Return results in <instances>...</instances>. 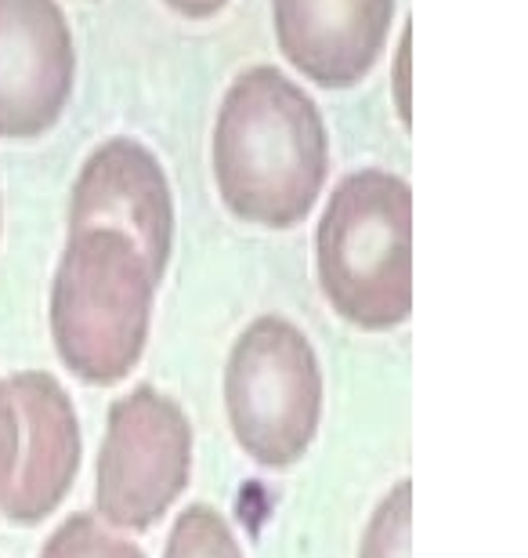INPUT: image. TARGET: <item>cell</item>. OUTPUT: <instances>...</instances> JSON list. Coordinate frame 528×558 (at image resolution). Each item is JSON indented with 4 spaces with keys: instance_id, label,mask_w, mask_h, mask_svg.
<instances>
[{
    "instance_id": "obj_4",
    "label": "cell",
    "mask_w": 528,
    "mask_h": 558,
    "mask_svg": "<svg viewBox=\"0 0 528 558\" xmlns=\"http://www.w3.org/2000/svg\"><path fill=\"white\" fill-rule=\"evenodd\" d=\"M224 410L235 442L261 468L308 453L322 421V366L297 323L257 316L229 352Z\"/></svg>"
},
{
    "instance_id": "obj_13",
    "label": "cell",
    "mask_w": 528,
    "mask_h": 558,
    "mask_svg": "<svg viewBox=\"0 0 528 558\" xmlns=\"http://www.w3.org/2000/svg\"><path fill=\"white\" fill-rule=\"evenodd\" d=\"M19 414H15V403L8 396V385L0 381V497L8 494L11 486V475H15V464H19Z\"/></svg>"
},
{
    "instance_id": "obj_16",
    "label": "cell",
    "mask_w": 528,
    "mask_h": 558,
    "mask_svg": "<svg viewBox=\"0 0 528 558\" xmlns=\"http://www.w3.org/2000/svg\"><path fill=\"white\" fill-rule=\"evenodd\" d=\"M0 221H4V207H0Z\"/></svg>"
},
{
    "instance_id": "obj_6",
    "label": "cell",
    "mask_w": 528,
    "mask_h": 558,
    "mask_svg": "<svg viewBox=\"0 0 528 558\" xmlns=\"http://www.w3.org/2000/svg\"><path fill=\"white\" fill-rule=\"evenodd\" d=\"M73 26L59 0H0V138H44L70 109Z\"/></svg>"
},
{
    "instance_id": "obj_3",
    "label": "cell",
    "mask_w": 528,
    "mask_h": 558,
    "mask_svg": "<svg viewBox=\"0 0 528 558\" xmlns=\"http://www.w3.org/2000/svg\"><path fill=\"white\" fill-rule=\"evenodd\" d=\"M160 279L112 229H76L51 279V341L84 385L123 381L149 344Z\"/></svg>"
},
{
    "instance_id": "obj_14",
    "label": "cell",
    "mask_w": 528,
    "mask_h": 558,
    "mask_svg": "<svg viewBox=\"0 0 528 558\" xmlns=\"http://www.w3.org/2000/svg\"><path fill=\"white\" fill-rule=\"evenodd\" d=\"M406 54H409V33L398 37L395 48V70H391V87H395V109L402 117V124H409V92H406Z\"/></svg>"
},
{
    "instance_id": "obj_7",
    "label": "cell",
    "mask_w": 528,
    "mask_h": 558,
    "mask_svg": "<svg viewBox=\"0 0 528 558\" xmlns=\"http://www.w3.org/2000/svg\"><path fill=\"white\" fill-rule=\"evenodd\" d=\"M76 229L123 232L163 279L174 251V193L149 145L116 135L87 153L70 196V232Z\"/></svg>"
},
{
    "instance_id": "obj_8",
    "label": "cell",
    "mask_w": 528,
    "mask_h": 558,
    "mask_svg": "<svg viewBox=\"0 0 528 558\" xmlns=\"http://www.w3.org/2000/svg\"><path fill=\"white\" fill-rule=\"evenodd\" d=\"M398 0H272V29L290 70L326 92H347L388 51Z\"/></svg>"
},
{
    "instance_id": "obj_10",
    "label": "cell",
    "mask_w": 528,
    "mask_h": 558,
    "mask_svg": "<svg viewBox=\"0 0 528 558\" xmlns=\"http://www.w3.org/2000/svg\"><path fill=\"white\" fill-rule=\"evenodd\" d=\"M163 558H243L240 541L232 537L221 511L193 505L177 515Z\"/></svg>"
},
{
    "instance_id": "obj_12",
    "label": "cell",
    "mask_w": 528,
    "mask_h": 558,
    "mask_svg": "<svg viewBox=\"0 0 528 558\" xmlns=\"http://www.w3.org/2000/svg\"><path fill=\"white\" fill-rule=\"evenodd\" d=\"M409 511H413L409 483L402 478L377 505L373 519L366 526L358 558H409Z\"/></svg>"
},
{
    "instance_id": "obj_15",
    "label": "cell",
    "mask_w": 528,
    "mask_h": 558,
    "mask_svg": "<svg viewBox=\"0 0 528 558\" xmlns=\"http://www.w3.org/2000/svg\"><path fill=\"white\" fill-rule=\"evenodd\" d=\"M163 4L182 19H213L218 11L229 8L232 0H163Z\"/></svg>"
},
{
    "instance_id": "obj_2",
    "label": "cell",
    "mask_w": 528,
    "mask_h": 558,
    "mask_svg": "<svg viewBox=\"0 0 528 558\" xmlns=\"http://www.w3.org/2000/svg\"><path fill=\"white\" fill-rule=\"evenodd\" d=\"M316 276L330 308L384 333L413 312V193L384 167L344 174L316 229Z\"/></svg>"
},
{
    "instance_id": "obj_1",
    "label": "cell",
    "mask_w": 528,
    "mask_h": 558,
    "mask_svg": "<svg viewBox=\"0 0 528 558\" xmlns=\"http://www.w3.org/2000/svg\"><path fill=\"white\" fill-rule=\"evenodd\" d=\"M210 167L232 218L257 229L300 226L330 178L322 109L279 65L235 73L213 117Z\"/></svg>"
},
{
    "instance_id": "obj_11",
    "label": "cell",
    "mask_w": 528,
    "mask_h": 558,
    "mask_svg": "<svg viewBox=\"0 0 528 558\" xmlns=\"http://www.w3.org/2000/svg\"><path fill=\"white\" fill-rule=\"evenodd\" d=\"M40 558H145V555L134 541H123L116 533H109L95 515H73L51 533Z\"/></svg>"
},
{
    "instance_id": "obj_5",
    "label": "cell",
    "mask_w": 528,
    "mask_h": 558,
    "mask_svg": "<svg viewBox=\"0 0 528 558\" xmlns=\"http://www.w3.org/2000/svg\"><path fill=\"white\" fill-rule=\"evenodd\" d=\"M193 475V424L160 388L138 385L109 407L95 511L116 530H152Z\"/></svg>"
},
{
    "instance_id": "obj_9",
    "label": "cell",
    "mask_w": 528,
    "mask_h": 558,
    "mask_svg": "<svg viewBox=\"0 0 528 558\" xmlns=\"http://www.w3.org/2000/svg\"><path fill=\"white\" fill-rule=\"evenodd\" d=\"M8 396L19 414V464L0 515L15 526H37L59 511L81 468V421L59 377L48 371H19L8 377Z\"/></svg>"
}]
</instances>
